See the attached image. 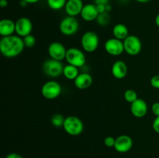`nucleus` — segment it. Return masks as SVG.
Instances as JSON below:
<instances>
[{
  "instance_id": "10",
  "label": "nucleus",
  "mask_w": 159,
  "mask_h": 158,
  "mask_svg": "<svg viewBox=\"0 0 159 158\" xmlns=\"http://www.w3.org/2000/svg\"><path fill=\"white\" fill-rule=\"evenodd\" d=\"M33 30V23L27 17H20L16 22V33L19 37H25L31 34Z\"/></svg>"
},
{
  "instance_id": "28",
  "label": "nucleus",
  "mask_w": 159,
  "mask_h": 158,
  "mask_svg": "<svg viewBox=\"0 0 159 158\" xmlns=\"http://www.w3.org/2000/svg\"><path fill=\"white\" fill-rule=\"evenodd\" d=\"M152 112L155 116H159V102H155L152 105Z\"/></svg>"
},
{
  "instance_id": "8",
  "label": "nucleus",
  "mask_w": 159,
  "mask_h": 158,
  "mask_svg": "<svg viewBox=\"0 0 159 158\" xmlns=\"http://www.w3.org/2000/svg\"><path fill=\"white\" fill-rule=\"evenodd\" d=\"M124 51L130 56H136L142 50V43L135 35H129L124 40Z\"/></svg>"
},
{
  "instance_id": "26",
  "label": "nucleus",
  "mask_w": 159,
  "mask_h": 158,
  "mask_svg": "<svg viewBox=\"0 0 159 158\" xmlns=\"http://www.w3.org/2000/svg\"><path fill=\"white\" fill-rule=\"evenodd\" d=\"M115 142H116V139L113 136H107V137L104 139V144H105L106 147H114Z\"/></svg>"
},
{
  "instance_id": "25",
  "label": "nucleus",
  "mask_w": 159,
  "mask_h": 158,
  "mask_svg": "<svg viewBox=\"0 0 159 158\" xmlns=\"http://www.w3.org/2000/svg\"><path fill=\"white\" fill-rule=\"evenodd\" d=\"M23 43H24L25 47L26 48H32L36 43V38L32 34H30V35L23 37Z\"/></svg>"
},
{
  "instance_id": "24",
  "label": "nucleus",
  "mask_w": 159,
  "mask_h": 158,
  "mask_svg": "<svg viewBox=\"0 0 159 158\" xmlns=\"http://www.w3.org/2000/svg\"><path fill=\"white\" fill-rule=\"evenodd\" d=\"M96 21L101 26H106L110 22V15L108 12H103V13H100L98 15Z\"/></svg>"
},
{
  "instance_id": "7",
  "label": "nucleus",
  "mask_w": 159,
  "mask_h": 158,
  "mask_svg": "<svg viewBox=\"0 0 159 158\" xmlns=\"http://www.w3.org/2000/svg\"><path fill=\"white\" fill-rule=\"evenodd\" d=\"M79 29V23L75 17H65L59 24V30L63 35L71 37L78 32Z\"/></svg>"
},
{
  "instance_id": "18",
  "label": "nucleus",
  "mask_w": 159,
  "mask_h": 158,
  "mask_svg": "<svg viewBox=\"0 0 159 158\" xmlns=\"http://www.w3.org/2000/svg\"><path fill=\"white\" fill-rule=\"evenodd\" d=\"M16 33V22L9 19H3L0 21V35L2 37L13 35Z\"/></svg>"
},
{
  "instance_id": "21",
  "label": "nucleus",
  "mask_w": 159,
  "mask_h": 158,
  "mask_svg": "<svg viewBox=\"0 0 159 158\" xmlns=\"http://www.w3.org/2000/svg\"><path fill=\"white\" fill-rule=\"evenodd\" d=\"M68 0H47L48 6L53 10H60L65 8Z\"/></svg>"
},
{
  "instance_id": "23",
  "label": "nucleus",
  "mask_w": 159,
  "mask_h": 158,
  "mask_svg": "<svg viewBox=\"0 0 159 158\" xmlns=\"http://www.w3.org/2000/svg\"><path fill=\"white\" fill-rule=\"evenodd\" d=\"M65 118L61 114H54L51 117V124L55 127H61L63 126L64 122H65Z\"/></svg>"
},
{
  "instance_id": "22",
  "label": "nucleus",
  "mask_w": 159,
  "mask_h": 158,
  "mask_svg": "<svg viewBox=\"0 0 159 158\" xmlns=\"http://www.w3.org/2000/svg\"><path fill=\"white\" fill-rule=\"evenodd\" d=\"M124 99L127 101L129 103H133L134 102L137 100L138 99V94H137L136 91L133 89H127L124 91Z\"/></svg>"
},
{
  "instance_id": "19",
  "label": "nucleus",
  "mask_w": 159,
  "mask_h": 158,
  "mask_svg": "<svg viewBox=\"0 0 159 158\" xmlns=\"http://www.w3.org/2000/svg\"><path fill=\"white\" fill-rule=\"evenodd\" d=\"M113 34L115 38L124 41L129 36L128 28L124 23H117L113 26Z\"/></svg>"
},
{
  "instance_id": "5",
  "label": "nucleus",
  "mask_w": 159,
  "mask_h": 158,
  "mask_svg": "<svg viewBox=\"0 0 159 158\" xmlns=\"http://www.w3.org/2000/svg\"><path fill=\"white\" fill-rule=\"evenodd\" d=\"M62 88L60 84L54 80L45 82L41 88V94L43 98L48 100H54L61 94Z\"/></svg>"
},
{
  "instance_id": "12",
  "label": "nucleus",
  "mask_w": 159,
  "mask_h": 158,
  "mask_svg": "<svg viewBox=\"0 0 159 158\" xmlns=\"http://www.w3.org/2000/svg\"><path fill=\"white\" fill-rule=\"evenodd\" d=\"M133 147V139L128 135H120L116 138V142L113 148L116 152L120 153L130 151Z\"/></svg>"
},
{
  "instance_id": "16",
  "label": "nucleus",
  "mask_w": 159,
  "mask_h": 158,
  "mask_svg": "<svg viewBox=\"0 0 159 158\" xmlns=\"http://www.w3.org/2000/svg\"><path fill=\"white\" fill-rule=\"evenodd\" d=\"M93 83V78L90 74L87 72L80 73L74 80L75 86L80 90H85L90 88Z\"/></svg>"
},
{
  "instance_id": "1",
  "label": "nucleus",
  "mask_w": 159,
  "mask_h": 158,
  "mask_svg": "<svg viewBox=\"0 0 159 158\" xmlns=\"http://www.w3.org/2000/svg\"><path fill=\"white\" fill-rule=\"evenodd\" d=\"M24 48L23 38L18 35L3 37L0 40V51L7 58L17 57L23 52Z\"/></svg>"
},
{
  "instance_id": "29",
  "label": "nucleus",
  "mask_w": 159,
  "mask_h": 158,
  "mask_svg": "<svg viewBox=\"0 0 159 158\" xmlns=\"http://www.w3.org/2000/svg\"><path fill=\"white\" fill-rule=\"evenodd\" d=\"M152 128L155 133H159V116H156L152 123Z\"/></svg>"
},
{
  "instance_id": "14",
  "label": "nucleus",
  "mask_w": 159,
  "mask_h": 158,
  "mask_svg": "<svg viewBox=\"0 0 159 158\" xmlns=\"http://www.w3.org/2000/svg\"><path fill=\"white\" fill-rule=\"evenodd\" d=\"M83 6L82 0H68L65 6V10L68 15L75 17L80 15Z\"/></svg>"
},
{
  "instance_id": "15",
  "label": "nucleus",
  "mask_w": 159,
  "mask_h": 158,
  "mask_svg": "<svg viewBox=\"0 0 159 158\" xmlns=\"http://www.w3.org/2000/svg\"><path fill=\"white\" fill-rule=\"evenodd\" d=\"M99 14L96 5L93 4V3H89V4L84 5L80 15L82 20H84L85 21L92 22L96 20Z\"/></svg>"
},
{
  "instance_id": "13",
  "label": "nucleus",
  "mask_w": 159,
  "mask_h": 158,
  "mask_svg": "<svg viewBox=\"0 0 159 158\" xmlns=\"http://www.w3.org/2000/svg\"><path fill=\"white\" fill-rule=\"evenodd\" d=\"M148 107L144 100L138 99L135 102L130 104V112L134 117L141 119L144 117L148 113Z\"/></svg>"
},
{
  "instance_id": "6",
  "label": "nucleus",
  "mask_w": 159,
  "mask_h": 158,
  "mask_svg": "<svg viewBox=\"0 0 159 158\" xmlns=\"http://www.w3.org/2000/svg\"><path fill=\"white\" fill-rule=\"evenodd\" d=\"M64 67L61 61L50 58L43 64V71L48 77H57L63 74Z\"/></svg>"
},
{
  "instance_id": "17",
  "label": "nucleus",
  "mask_w": 159,
  "mask_h": 158,
  "mask_svg": "<svg viewBox=\"0 0 159 158\" xmlns=\"http://www.w3.org/2000/svg\"><path fill=\"white\" fill-rule=\"evenodd\" d=\"M112 74L116 79H123L127 76L128 68L127 64L123 60H116L111 68Z\"/></svg>"
},
{
  "instance_id": "11",
  "label": "nucleus",
  "mask_w": 159,
  "mask_h": 158,
  "mask_svg": "<svg viewBox=\"0 0 159 158\" xmlns=\"http://www.w3.org/2000/svg\"><path fill=\"white\" fill-rule=\"evenodd\" d=\"M48 51L51 58L54 60L61 61L66 57V48L60 42H52L48 46Z\"/></svg>"
},
{
  "instance_id": "33",
  "label": "nucleus",
  "mask_w": 159,
  "mask_h": 158,
  "mask_svg": "<svg viewBox=\"0 0 159 158\" xmlns=\"http://www.w3.org/2000/svg\"><path fill=\"white\" fill-rule=\"evenodd\" d=\"M27 4H35V3L38 2L40 0H24Z\"/></svg>"
},
{
  "instance_id": "30",
  "label": "nucleus",
  "mask_w": 159,
  "mask_h": 158,
  "mask_svg": "<svg viewBox=\"0 0 159 158\" xmlns=\"http://www.w3.org/2000/svg\"><path fill=\"white\" fill-rule=\"evenodd\" d=\"M5 158H23L20 154L16 153H11L8 154Z\"/></svg>"
},
{
  "instance_id": "31",
  "label": "nucleus",
  "mask_w": 159,
  "mask_h": 158,
  "mask_svg": "<svg viewBox=\"0 0 159 158\" xmlns=\"http://www.w3.org/2000/svg\"><path fill=\"white\" fill-rule=\"evenodd\" d=\"M96 5H107L109 4L110 0H94Z\"/></svg>"
},
{
  "instance_id": "27",
  "label": "nucleus",
  "mask_w": 159,
  "mask_h": 158,
  "mask_svg": "<svg viewBox=\"0 0 159 158\" xmlns=\"http://www.w3.org/2000/svg\"><path fill=\"white\" fill-rule=\"evenodd\" d=\"M150 84L154 88L159 89V74H156L151 78Z\"/></svg>"
},
{
  "instance_id": "35",
  "label": "nucleus",
  "mask_w": 159,
  "mask_h": 158,
  "mask_svg": "<svg viewBox=\"0 0 159 158\" xmlns=\"http://www.w3.org/2000/svg\"><path fill=\"white\" fill-rule=\"evenodd\" d=\"M136 2H140V3H146L148 2H149L150 0H135Z\"/></svg>"
},
{
  "instance_id": "2",
  "label": "nucleus",
  "mask_w": 159,
  "mask_h": 158,
  "mask_svg": "<svg viewBox=\"0 0 159 158\" xmlns=\"http://www.w3.org/2000/svg\"><path fill=\"white\" fill-rule=\"evenodd\" d=\"M63 128L65 131L70 136H79L84 130V124L79 117L69 116L65 118Z\"/></svg>"
},
{
  "instance_id": "3",
  "label": "nucleus",
  "mask_w": 159,
  "mask_h": 158,
  "mask_svg": "<svg viewBox=\"0 0 159 158\" xmlns=\"http://www.w3.org/2000/svg\"><path fill=\"white\" fill-rule=\"evenodd\" d=\"M65 60L68 64L77 68H82L86 63V56L83 51L77 47H71L67 50Z\"/></svg>"
},
{
  "instance_id": "9",
  "label": "nucleus",
  "mask_w": 159,
  "mask_h": 158,
  "mask_svg": "<svg viewBox=\"0 0 159 158\" xmlns=\"http://www.w3.org/2000/svg\"><path fill=\"white\" fill-rule=\"evenodd\" d=\"M105 50L107 51V54L111 56H120L124 52V41L118 39L110 38L106 41L105 45H104Z\"/></svg>"
},
{
  "instance_id": "4",
  "label": "nucleus",
  "mask_w": 159,
  "mask_h": 158,
  "mask_svg": "<svg viewBox=\"0 0 159 158\" xmlns=\"http://www.w3.org/2000/svg\"><path fill=\"white\" fill-rule=\"evenodd\" d=\"M81 44L85 52H94L99 47V36L93 31H87L82 35V39H81Z\"/></svg>"
},
{
  "instance_id": "20",
  "label": "nucleus",
  "mask_w": 159,
  "mask_h": 158,
  "mask_svg": "<svg viewBox=\"0 0 159 158\" xmlns=\"http://www.w3.org/2000/svg\"><path fill=\"white\" fill-rule=\"evenodd\" d=\"M79 74L80 73H79V68L77 67H75L71 64L65 65L64 67L63 75L65 76V78L68 79V80L74 81L79 76Z\"/></svg>"
},
{
  "instance_id": "32",
  "label": "nucleus",
  "mask_w": 159,
  "mask_h": 158,
  "mask_svg": "<svg viewBox=\"0 0 159 158\" xmlns=\"http://www.w3.org/2000/svg\"><path fill=\"white\" fill-rule=\"evenodd\" d=\"M8 6L7 0H0V6L2 8H5Z\"/></svg>"
},
{
  "instance_id": "34",
  "label": "nucleus",
  "mask_w": 159,
  "mask_h": 158,
  "mask_svg": "<svg viewBox=\"0 0 159 158\" xmlns=\"http://www.w3.org/2000/svg\"><path fill=\"white\" fill-rule=\"evenodd\" d=\"M155 24L159 28V13L155 17Z\"/></svg>"
}]
</instances>
